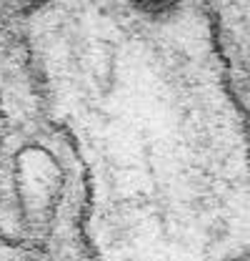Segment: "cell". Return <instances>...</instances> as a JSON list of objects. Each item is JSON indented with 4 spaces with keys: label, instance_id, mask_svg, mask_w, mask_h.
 I'll return each mask as SVG.
<instances>
[{
    "label": "cell",
    "instance_id": "obj_1",
    "mask_svg": "<svg viewBox=\"0 0 250 261\" xmlns=\"http://www.w3.org/2000/svg\"><path fill=\"white\" fill-rule=\"evenodd\" d=\"M125 3L135 15H140L150 23H165L180 13L185 0H125Z\"/></svg>",
    "mask_w": 250,
    "mask_h": 261
},
{
    "label": "cell",
    "instance_id": "obj_2",
    "mask_svg": "<svg viewBox=\"0 0 250 261\" xmlns=\"http://www.w3.org/2000/svg\"><path fill=\"white\" fill-rule=\"evenodd\" d=\"M13 10H18V13H23V15H33V13H38V10H43L50 0H5Z\"/></svg>",
    "mask_w": 250,
    "mask_h": 261
},
{
    "label": "cell",
    "instance_id": "obj_3",
    "mask_svg": "<svg viewBox=\"0 0 250 261\" xmlns=\"http://www.w3.org/2000/svg\"><path fill=\"white\" fill-rule=\"evenodd\" d=\"M223 261H250V251H233V254H228Z\"/></svg>",
    "mask_w": 250,
    "mask_h": 261
}]
</instances>
